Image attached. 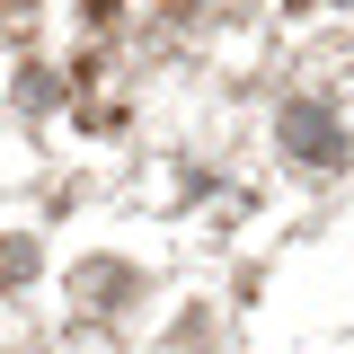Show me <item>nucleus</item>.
<instances>
[{
    "instance_id": "obj_1",
    "label": "nucleus",
    "mask_w": 354,
    "mask_h": 354,
    "mask_svg": "<svg viewBox=\"0 0 354 354\" xmlns=\"http://www.w3.org/2000/svg\"><path fill=\"white\" fill-rule=\"evenodd\" d=\"M283 142L301 151L310 169H328V160H337V124H328L319 106H283Z\"/></svg>"
}]
</instances>
